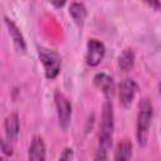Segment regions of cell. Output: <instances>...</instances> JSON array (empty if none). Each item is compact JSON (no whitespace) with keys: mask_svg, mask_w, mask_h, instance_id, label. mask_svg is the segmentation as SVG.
Listing matches in <instances>:
<instances>
[{"mask_svg":"<svg viewBox=\"0 0 161 161\" xmlns=\"http://www.w3.org/2000/svg\"><path fill=\"white\" fill-rule=\"evenodd\" d=\"M94 86L106 96V98H109L113 94L114 91V83L111 75H108L107 73H97L93 78Z\"/></svg>","mask_w":161,"mask_h":161,"instance_id":"9","label":"cell"},{"mask_svg":"<svg viewBox=\"0 0 161 161\" xmlns=\"http://www.w3.org/2000/svg\"><path fill=\"white\" fill-rule=\"evenodd\" d=\"M1 151L4 152V155L11 156L13 155V143L9 142L8 140H1Z\"/></svg>","mask_w":161,"mask_h":161,"instance_id":"14","label":"cell"},{"mask_svg":"<svg viewBox=\"0 0 161 161\" xmlns=\"http://www.w3.org/2000/svg\"><path fill=\"white\" fill-rule=\"evenodd\" d=\"M45 143L40 136H35L30 143L28 161H45Z\"/></svg>","mask_w":161,"mask_h":161,"instance_id":"8","label":"cell"},{"mask_svg":"<svg viewBox=\"0 0 161 161\" xmlns=\"http://www.w3.org/2000/svg\"><path fill=\"white\" fill-rule=\"evenodd\" d=\"M132 156V142L130 140H122L114 151V161H130Z\"/></svg>","mask_w":161,"mask_h":161,"instance_id":"12","label":"cell"},{"mask_svg":"<svg viewBox=\"0 0 161 161\" xmlns=\"http://www.w3.org/2000/svg\"><path fill=\"white\" fill-rule=\"evenodd\" d=\"M72 157H73V150L69 148V147H67V148H64L63 152L60 153L59 161H70Z\"/></svg>","mask_w":161,"mask_h":161,"instance_id":"15","label":"cell"},{"mask_svg":"<svg viewBox=\"0 0 161 161\" xmlns=\"http://www.w3.org/2000/svg\"><path fill=\"white\" fill-rule=\"evenodd\" d=\"M54 102L57 107V114H58V121L59 126L63 130H67L68 126L70 125V118H72V104L70 101L60 92L54 93Z\"/></svg>","mask_w":161,"mask_h":161,"instance_id":"4","label":"cell"},{"mask_svg":"<svg viewBox=\"0 0 161 161\" xmlns=\"http://www.w3.org/2000/svg\"><path fill=\"white\" fill-rule=\"evenodd\" d=\"M4 128H5V136L6 140L11 143L16 142L18 137H19V131H20V123H19V116L18 113H10L4 123Z\"/></svg>","mask_w":161,"mask_h":161,"instance_id":"7","label":"cell"},{"mask_svg":"<svg viewBox=\"0 0 161 161\" xmlns=\"http://www.w3.org/2000/svg\"><path fill=\"white\" fill-rule=\"evenodd\" d=\"M106 53L104 44L98 39H89L87 43V52H86V62L91 67H97Z\"/></svg>","mask_w":161,"mask_h":161,"instance_id":"6","label":"cell"},{"mask_svg":"<svg viewBox=\"0 0 161 161\" xmlns=\"http://www.w3.org/2000/svg\"><path fill=\"white\" fill-rule=\"evenodd\" d=\"M135 65V53L131 48H126L118 57V67L121 70H130Z\"/></svg>","mask_w":161,"mask_h":161,"instance_id":"13","label":"cell"},{"mask_svg":"<svg viewBox=\"0 0 161 161\" xmlns=\"http://www.w3.org/2000/svg\"><path fill=\"white\" fill-rule=\"evenodd\" d=\"M107 153L108 151L107 150H103V148H97V152L94 155V161H107Z\"/></svg>","mask_w":161,"mask_h":161,"instance_id":"16","label":"cell"},{"mask_svg":"<svg viewBox=\"0 0 161 161\" xmlns=\"http://www.w3.org/2000/svg\"><path fill=\"white\" fill-rule=\"evenodd\" d=\"M114 130V114H113V104L111 101H106L102 109V119L99 127L98 136V147L103 150H109L112 145V136Z\"/></svg>","mask_w":161,"mask_h":161,"instance_id":"2","label":"cell"},{"mask_svg":"<svg viewBox=\"0 0 161 161\" xmlns=\"http://www.w3.org/2000/svg\"><path fill=\"white\" fill-rule=\"evenodd\" d=\"M4 20H5V25H6V28H8L9 35L11 36L15 48H16L19 52H23V53H24L25 49H26V44H25V40H24V36H23L21 31L19 30V28L16 26V24H15L11 19H9V18L5 16Z\"/></svg>","mask_w":161,"mask_h":161,"instance_id":"10","label":"cell"},{"mask_svg":"<svg viewBox=\"0 0 161 161\" xmlns=\"http://www.w3.org/2000/svg\"><path fill=\"white\" fill-rule=\"evenodd\" d=\"M39 59L44 67L45 77L48 79H54L60 72V55L53 49H48L44 47L38 48Z\"/></svg>","mask_w":161,"mask_h":161,"instance_id":"3","label":"cell"},{"mask_svg":"<svg viewBox=\"0 0 161 161\" xmlns=\"http://www.w3.org/2000/svg\"><path fill=\"white\" fill-rule=\"evenodd\" d=\"M52 4H53L54 6H57V8H62V6L65 4V1H52Z\"/></svg>","mask_w":161,"mask_h":161,"instance_id":"18","label":"cell"},{"mask_svg":"<svg viewBox=\"0 0 161 161\" xmlns=\"http://www.w3.org/2000/svg\"><path fill=\"white\" fill-rule=\"evenodd\" d=\"M153 116V107L148 98H141L138 103V113H137V122H136V137L140 146H146L148 140L150 126Z\"/></svg>","mask_w":161,"mask_h":161,"instance_id":"1","label":"cell"},{"mask_svg":"<svg viewBox=\"0 0 161 161\" xmlns=\"http://www.w3.org/2000/svg\"><path fill=\"white\" fill-rule=\"evenodd\" d=\"M69 15L72 16L73 21L75 23V25L82 29L83 25H84V20L87 18V9H86V5L83 3H72L69 5Z\"/></svg>","mask_w":161,"mask_h":161,"instance_id":"11","label":"cell"},{"mask_svg":"<svg viewBox=\"0 0 161 161\" xmlns=\"http://www.w3.org/2000/svg\"><path fill=\"white\" fill-rule=\"evenodd\" d=\"M137 91H138V84L136 83L135 79L127 78L123 82H121L119 88H118L119 104L123 108H128L132 104V102H133V99L136 97Z\"/></svg>","mask_w":161,"mask_h":161,"instance_id":"5","label":"cell"},{"mask_svg":"<svg viewBox=\"0 0 161 161\" xmlns=\"http://www.w3.org/2000/svg\"><path fill=\"white\" fill-rule=\"evenodd\" d=\"M0 161H6V158H4V157H1V158H0Z\"/></svg>","mask_w":161,"mask_h":161,"instance_id":"20","label":"cell"},{"mask_svg":"<svg viewBox=\"0 0 161 161\" xmlns=\"http://www.w3.org/2000/svg\"><path fill=\"white\" fill-rule=\"evenodd\" d=\"M146 4L150 5V6H153V8H156V9H160V8H161V4L157 3V1H147Z\"/></svg>","mask_w":161,"mask_h":161,"instance_id":"17","label":"cell"},{"mask_svg":"<svg viewBox=\"0 0 161 161\" xmlns=\"http://www.w3.org/2000/svg\"><path fill=\"white\" fill-rule=\"evenodd\" d=\"M158 92L161 93V83H160V86H158Z\"/></svg>","mask_w":161,"mask_h":161,"instance_id":"19","label":"cell"}]
</instances>
